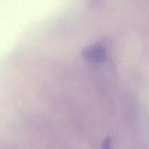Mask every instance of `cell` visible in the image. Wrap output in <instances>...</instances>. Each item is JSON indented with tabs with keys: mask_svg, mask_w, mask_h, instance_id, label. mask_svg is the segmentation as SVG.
<instances>
[{
	"mask_svg": "<svg viewBox=\"0 0 149 149\" xmlns=\"http://www.w3.org/2000/svg\"><path fill=\"white\" fill-rule=\"evenodd\" d=\"M102 149H112V141L110 138H107L103 141L102 143Z\"/></svg>",
	"mask_w": 149,
	"mask_h": 149,
	"instance_id": "6da1fadb",
	"label": "cell"
}]
</instances>
